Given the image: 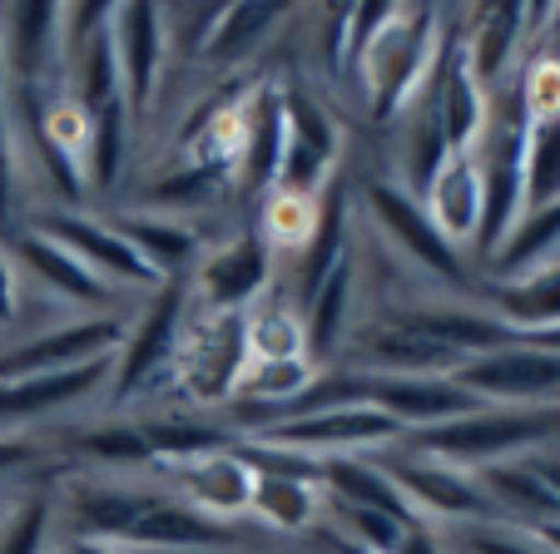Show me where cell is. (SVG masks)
Wrapping results in <instances>:
<instances>
[{"label":"cell","instance_id":"obj_33","mask_svg":"<svg viewBox=\"0 0 560 554\" xmlns=\"http://www.w3.org/2000/svg\"><path fill=\"white\" fill-rule=\"evenodd\" d=\"M129 134H135V119H129L125 99L95 109L90 115V134H85V154H80V178H85L90 193H115L119 178L129 164Z\"/></svg>","mask_w":560,"mask_h":554},{"label":"cell","instance_id":"obj_32","mask_svg":"<svg viewBox=\"0 0 560 554\" xmlns=\"http://www.w3.org/2000/svg\"><path fill=\"white\" fill-rule=\"evenodd\" d=\"M244 342H248V362H303L307 356L303 313L288 303L283 287L264 293L244 313ZM307 362H313V356H307Z\"/></svg>","mask_w":560,"mask_h":554},{"label":"cell","instance_id":"obj_9","mask_svg":"<svg viewBox=\"0 0 560 554\" xmlns=\"http://www.w3.org/2000/svg\"><path fill=\"white\" fill-rule=\"evenodd\" d=\"M125 317H60L50 327L21 332L0 346V381L21 377H50V372H74V366L105 362L125 342Z\"/></svg>","mask_w":560,"mask_h":554},{"label":"cell","instance_id":"obj_3","mask_svg":"<svg viewBox=\"0 0 560 554\" xmlns=\"http://www.w3.org/2000/svg\"><path fill=\"white\" fill-rule=\"evenodd\" d=\"M184 322H189V278H170L144 297L139 313H129L125 342L109 372V411L135 406L159 381L174 387V352H179Z\"/></svg>","mask_w":560,"mask_h":554},{"label":"cell","instance_id":"obj_13","mask_svg":"<svg viewBox=\"0 0 560 554\" xmlns=\"http://www.w3.org/2000/svg\"><path fill=\"white\" fill-rule=\"evenodd\" d=\"M149 481H159L170 495H179L189 510L209 515V520H219V524H233V530H244L258 475L244 460V450L223 446V450H203V456H189V460H174V465H154Z\"/></svg>","mask_w":560,"mask_h":554},{"label":"cell","instance_id":"obj_17","mask_svg":"<svg viewBox=\"0 0 560 554\" xmlns=\"http://www.w3.org/2000/svg\"><path fill=\"white\" fill-rule=\"evenodd\" d=\"M109 372H115V356L74 366V372H50V377L0 381V436H31V426L90 406L100 391H109Z\"/></svg>","mask_w":560,"mask_h":554},{"label":"cell","instance_id":"obj_38","mask_svg":"<svg viewBox=\"0 0 560 554\" xmlns=\"http://www.w3.org/2000/svg\"><path fill=\"white\" fill-rule=\"evenodd\" d=\"M21 193H25V174H21V149H15L11 119L0 109V228L15 233L21 223Z\"/></svg>","mask_w":560,"mask_h":554},{"label":"cell","instance_id":"obj_42","mask_svg":"<svg viewBox=\"0 0 560 554\" xmlns=\"http://www.w3.org/2000/svg\"><path fill=\"white\" fill-rule=\"evenodd\" d=\"M536 471H540V481L550 485V495H556L560 500V446H546V450H536Z\"/></svg>","mask_w":560,"mask_h":554},{"label":"cell","instance_id":"obj_19","mask_svg":"<svg viewBox=\"0 0 560 554\" xmlns=\"http://www.w3.org/2000/svg\"><path fill=\"white\" fill-rule=\"evenodd\" d=\"M526 31H530V5H487V11H471V31H462V60L487 95H501L516 80Z\"/></svg>","mask_w":560,"mask_h":554},{"label":"cell","instance_id":"obj_20","mask_svg":"<svg viewBox=\"0 0 560 554\" xmlns=\"http://www.w3.org/2000/svg\"><path fill=\"white\" fill-rule=\"evenodd\" d=\"M283 139H288V109H283V84H254L244 90V139H238V168L233 178L248 193H273L278 164H283Z\"/></svg>","mask_w":560,"mask_h":554},{"label":"cell","instance_id":"obj_15","mask_svg":"<svg viewBox=\"0 0 560 554\" xmlns=\"http://www.w3.org/2000/svg\"><path fill=\"white\" fill-rule=\"evenodd\" d=\"M5 248H11L25 283H35L60 307H74V317H125L129 297L115 293L109 283H100L95 272L74 258V252H65L55 238H45V233H35V228H15Z\"/></svg>","mask_w":560,"mask_h":554},{"label":"cell","instance_id":"obj_39","mask_svg":"<svg viewBox=\"0 0 560 554\" xmlns=\"http://www.w3.org/2000/svg\"><path fill=\"white\" fill-rule=\"evenodd\" d=\"M45 460H50V446L45 436H0V485L5 481H21L25 471H40Z\"/></svg>","mask_w":560,"mask_h":554},{"label":"cell","instance_id":"obj_21","mask_svg":"<svg viewBox=\"0 0 560 554\" xmlns=\"http://www.w3.org/2000/svg\"><path fill=\"white\" fill-rule=\"evenodd\" d=\"M115 233L129 243V248L139 252V262H144L154 278H189L194 262L203 258V233L194 219H170V213H149V209H125L115 213Z\"/></svg>","mask_w":560,"mask_h":554},{"label":"cell","instance_id":"obj_48","mask_svg":"<svg viewBox=\"0 0 560 554\" xmlns=\"http://www.w3.org/2000/svg\"><path fill=\"white\" fill-rule=\"evenodd\" d=\"M50 554H60V544H55V550H50Z\"/></svg>","mask_w":560,"mask_h":554},{"label":"cell","instance_id":"obj_41","mask_svg":"<svg viewBox=\"0 0 560 554\" xmlns=\"http://www.w3.org/2000/svg\"><path fill=\"white\" fill-rule=\"evenodd\" d=\"M392 554H452L442 540V530H432V524H412V530H402V540L392 544Z\"/></svg>","mask_w":560,"mask_h":554},{"label":"cell","instance_id":"obj_14","mask_svg":"<svg viewBox=\"0 0 560 554\" xmlns=\"http://www.w3.org/2000/svg\"><path fill=\"white\" fill-rule=\"evenodd\" d=\"M109 40L119 64V99L129 119L144 125L159 105L164 70H170V31H164V5H109Z\"/></svg>","mask_w":560,"mask_h":554},{"label":"cell","instance_id":"obj_4","mask_svg":"<svg viewBox=\"0 0 560 554\" xmlns=\"http://www.w3.org/2000/svg\"><path fill=\"white\" fill-rule=\"evenodd\" d=\"M248 372L244 313H194L184 322L179 352H174V391L184 411H229L238 397V381Z\"/></svg>","mask_w":560,"mask_h":554},{"label":"cell","instance_id":"obj_1","mask_svg":"<svg viewBox=\"0 0 560 554\" xmlns=\"http://www.w3.org/2000/svg\"><path fill=\"white\" fill-rule=\"evenodd\" d=\"M442 25L446 15L436 5H392L387 25L358 55L352 80H358V95L377 129H392L427 90L436 55H442Z\"/></svg>","mask_w":560,"mask_h":554},{"label":"cell","instance_id":"obj_8","mask_svg":"<svg viewBox=\"0 0 560 554\" xmlns=\"http://www.w3.org/2000/svg\"><path fill=\"white\" fill-rule=\"evenodd\" d=\"M278 287V252L254 228L203 248L189 272V307L194 313H248L264 293Z\"/></svg>","mask_w":560,"mask_h":554},{"label":"cell","instance_id":"obj_47","mask_svg":"<svg viewBox=\"0 0 560 554\" xmlns=\"http://www.w3.org/2000/svg\"><path fill=\"white\" fill-rule=\"evenodd\" d=\"M233 554H268V550H264V544H248V540H244V544H238V550H233Z\"/></svg>","mask_w":560,"mask_h":554},{"label":"cell","instance_id":"obj_40","mask_svg":"<svg viewBox=\"0 0 560 554\" xmlns=\"http://www.w3.org/2000/svg\"><path fill=\"white\" fill-rule=\"evenodd\" d=\"M21 307H25V278L15 268L11 248L0 243V332H11L21 322Z\"/></svg>","mask_w":560,"mask_h":554},{"label":"cell","instance_id":"obj_5","mask_svg":"<svg viewBox=\"0 0 560 554\" xmlns=\"http://www.w3.org/2000/svg\"><path fill=\"white\" fill-rule=\"evenodd\" d=\"M362 209H368V223L387 238V248L397 252L407 268L432 278V283L452 297H476L471 278H466V252H456L452 243L432 228L422 199H412L397 178H372L368 189H362Z\"/></svg>","mask_w":560,"mask_h":554},{"label":"cell","instance_id":"obj_23","mask_svg":"<svg viewBox=\"0 0 560 554\" xmlns=\"http://www.w3.org/2000/svg\"><path fill=\"white\" fill-rule=\"evenodd\" d=\"M303 327H307V356H313V366H323V372L338 366L342 346H348L352 327H358V258L352 252L303 303Z\"/></svg>","mask_w":560,"mask_h":554},{"label":"cell","instance_id":"obj_27","mask_svg":"<svg viewBox=\"0 0 560 554\" xmlns=\"http://www.w3.org/2000/svg\"><path fill=\"white\" fill-rule=\"evenodd\" d=\"M323 495L328 500H342V505H362V510H377L387 515V520L407 524L412 530L417 515L412 505H407V495L397 491V481H392L387 471H382L377 456H338V460H323Z\"/></svg>","mask_w":560,"mask_h":554},{"label":"cell","instance_id":"obj_16","mask_svg":"<svg viewBox=\"0 0 560 554\" xmlns=\"http://www.w3.org/2000/svg\"><path fill=\"white\" fill-rule=\"evenodd\" d=\"M65 5H0V90L60 95Z\"/></svg>","mask_w":560,"mask_h":554},{"label":"cell","instance_id":"obj_24","mask_svg":"<svg viewBox=\"0 0 560 554\" xmlns=\"http://www.w3.org/2000/svg\"><path fill=\"white\" fill-rule=\"evenodd\" d=\"M476 297H481V307H487L501 327H511L521 342L546 337L560 327V262L530 272L521 283H481Z\"/></svg>","mask_w":560,"mask_h":554},{"label":"cell","instance_id":"obj_28","mask_svg":"<svg viewBox=\"0 0 560 554\" xmlns=\"http://www.w3.org/2000/svg\"><path fill=\"white\" fill-rule=\"evenodd\" d=\"M288 15H293L288 5H258V0H248V5H223L199 60L209 64V70H244V64L283 31Z\"/></svg>","mask_w":560,"mask_h":554},{"label":"cell","instance_id":"obj_37","mask_svg":"<svg viewBox=\"0 0 560 554\" xmlns=\"http://www.w3.org/2000/svg\"><path fill=\"white\" fill-rule=\"evenodd\" d=\"M223 5H164V31H170V60H199L213 35Z\"/></svg>","mask_w":560,"mask_h":554},{"label":"cell","instance_id":"obj_43","mask_svg":"<svg viewBox=\"0 0 560 554\" xmlns=\"http://www.w3.org/2000/svg\"><path fill=\"white\" fill-rule=\"evenodd\" d=\"M60 554H139V550H119V544H90V540H60Z\"/></svg>","mask_w":560,"mask_h":554},{"label":"cell","instance_id":"obj_44","mask_svg":"<svg viewBox=\"0 0 560 554\" xmlns=\"http://www.w3.org/2000/svg\"><path fill=\"white\" fill-rule=\"evenodd\" d=\"M323 534V544H328L332 554H377V550H368V544H358V540H342V534H332V530H317Z\"/></svg>","mask_w":560,"mask_h":554},{"label":"cell","instance_id":"obj_34","mask_svg":"<svg viewBox=\"0 0 560 554\" xmlns=\"http://www.w3.org/2000/svg\"><path fill=\"white\" fill-rule=\"evenodd\" d=\"M229 189V174H213V168L203 164H174L170 174L159 178V184H149L144 203L139 209L149 213H170V219H189L194 209H209V203H219V193Z\"/></svg>","mask_w":560,"mask_h":554},{"label":"cell","instance_id":"obj_35","mask_svg":"<svg viewBox=\"0 0 560 554\" xmlns=\"http://www.w3.org/2000/svg\"><path fill=\"white\" fill-rule=\"evenodd\" d=\"M560 203V115L526 125V209Z\"/></svg>","mask_w":560,"mask_h":554},{"label":"cell","instance_id":"obj_7","mask_svg":"<svg viewBox=\"0 0 560 554\" xmlns=\"http://www.w3.org/2000/svg\"><path fill=\"white\" fill-rule=\"evenodd\" d=\"M382 471L397 481V491L407 495L417 524H432V530H452V524H471V520H497V510L487 505L481 485L471 471H456L446 460L422 456L412 446H387L377 450Z\"/></svg>","mask_w":560,"mask_h":554},{"label":"cell","instance_id":"obj_46","mask_svg":"<svg viewBox=\"0 0 560 554\" xmlns=\"http://www.w3.org/2000/svg\"><path fill=\"white\" fill-rule=\"evenodd\" d=\"M530 342L546 346V352H560V327H556V332H546V337H530Z\"/></svg>","mask_w":560,"mask_h":554},{"label":"cell","instance_id":"obj_26","mask_svg":"<svg viewBox=\"0 0 560 554\" xmlns=\"http://www.w3.org/2000/svg\"><path fill=\"white\" fill-rule=\"evenodd\" d=\"M487 505L497 510V520L511 524H526V530H540V524L560 520V500L550 495V485L540 481L536 460L516 456V460H501V465H487V471H471Z\"/></svg>","mask_w":560,"mask_h":554},{"label":"cell","instance_id":"obj_11","mask_svg":"<svg viewBox=\"0 0 560 554\" xmlns=\"http://www.w3.org/2000/svg\"><path fill=\"white\" fill-rule=\"evenodd\" d=\"M244 440H268V446L298 450L307 460H338V456H377V450L397 446L402 431L372 406H323V411L283 416L268 431L244 436Z\"/></svg>","mask_w":560,"mask_h":554},{"label":"cell","instance_id":"obj_6","mask_svg":"<svg viewBox=\"0 0 560 554\" xmlns=\"http://www.w3.org/2000/svg\"><path fill=\"white\" fill-rule=\"evenodd\" d=\"M283 109H288V139H283V164H278V184L273 193L283 199H323L338 184V164L348 134H342L338 115L307 90H283Z\"/></svg>","mask_w":560,"mask_h":554},{"label":"cell","instance_id":"obj_29","mask_svg":"<svg viewBox=\"0 0 560 554\" xmlns=\"http://www.w3.org/2000/svg\"><path fill=\"white\" fill-rule=\"evenodd\" d=\"M248 520L273 534H288V540H307L323 524V485L298 481V475H258Z\"/></svg>","mask_w":560,"mask_h":554},{"label":"cell","instance_id":"obj_22","mask_svg":"<svg viewBox=\"0 0 560 554\" xmlns=\"http://www.w3.org/2000/svg\"><path fill=\"white\" fill-rule=\"evenodd\" d=\"M422 209L432 219V228L456 252L476 248V233H481V168H476V149L471 154H446V164L436 168V178L422 193Z\"/></svg>","mask_w":560,"mask_h":554},{"label":"cell","instance_id":"obj_25","mask_svg":"<svg viewBox=\"0 0 560 554\" xmlns=\"http://www.w3.org/2000/svg\"><path fill=\"white\" fill-rule=\"evenodd\" d=\"M550 262H560V203L521 213L516 228L481 258V283H521Z\"/></svg>","mask_w":560,"mask_h":554},{"label":"cell","instance_id":"obj_2","mask_svg":"<svg viewBox=\"0 0 560 554\" xmlns=\"http://www.w3.org/2000/svg\"><path fill=\"white\" fill-rule=\"evenodd\" d=\"M402 446L446 460L456 471H487L501 460L560 446V401H550V406H476L446 426L412 431V436H402Z\"/></svg>","mask_w":560,"mask_h":554},{"label":"cell","instance_id":"obj_31","mask_svg":"<svg viewBox=\"0 0 560 554\" xmlns=\"http://www.w3.org/2000/svg\"><path fill=\"white\" fill-rule=\"evenodd\" d=\"M60 544L55 481H31L0 505V554H50Z\"/></svg>","mask_w":560,"mask_h":554},{"label":"cell","instance_id":"obj_45","mask_svg":"<svg viewBox=\"0 0 560 554\" xmlns=\"http://www.w3.org/2000/svg\"><path fill=\"white\" fill-rule=\"evenodd\" d=\"M536 534H540V544H546V550H550V554H560V520L540 524V530H536Z\"/></svg>","mask_w":560,"mask_h":554},{"label":"cell","instance_id":"obj_18","mask_svg":"<svg viewBox=\"0 0 560 554\" xmlns=\"http://www.w3.org/2000/svg\"><path fill=\"white\" fill-rule=\"evenodd\" d=\"M362 406L382 411L402 436H412V431H432L466 416L481 401L466 397L452 377H362Z\"/></svg>","mask_w":560,"mask_h":554},{"label":"cell","instance_id":"obj_10","mask_svg":"<svg viewBox=\"0 0 560 554\" xmlns=\"http://www.w3.org/2000/svg\"><path fill=\"white\" fill-rule=\"evenodd\" d=\"M25 228L55 238L65 252H74V258L85 262L100 283H109L115 293H125V297H149L159 283H164V278H154V272L139 262V252L119 238L115 223L100 219V213H85V209H40V213H31V223H25Z\"/></svg>","mask_w":560,"mask_h":554},{"label":"cell","instance_id":"obj_30","mask_svg":"<svg viewBox=\"0 0 560 554\" xmlns=\"http://www.w3.org/2000/svg\"><path fill=\"white\" fill-rule=\"evenodd\" d=\"M65 450H70L74 460H85V471H95V475H149V465H154L144 431L129 416L70 431Z\"/></svg>","mask_w":560,"mask_h":554},{"label":"cell","instance_id":"obj_36","mask_svg":"<svg viewBox=\"0 0 560 554\" xmlns=\"http://www.w3.org/2000/svg\"><path fill=\"white\" fill-rule=\"evenodd\" d=\"M446 550L452 554H550L540 544L536 530L526 524H511V520H471V524H452L442 530Z\"/></svg>","mask_w":560,"mask_h":554},{"label":"cell","instance_id":"obj_12","mask_svg":"<svg viewBox=\"0 0 560 554\" xmlns=\"http://www.w3.org/2000/svg\"><path fill=\"white\" fill-rule=\"evenodd\" d=\"M452 381L481 406H550L560 401V352H546L536 342H511L497 352L466 356Z\"/></svg>","mask_w":560,"mask_h":554}]
</instances>
